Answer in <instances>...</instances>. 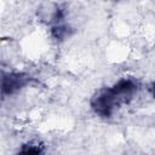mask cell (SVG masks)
I'll use <instances>...</instances> for the list:
<instances>
[{"mask_svg": "<svg viewBox=\"0 0 155 155\" xmlns=\"http://www.w3.org/2000/svg\"><path fill=\"white\" fill-rule=\"evenodd\" d=\"M142 85L133 76H122L109 86L101 87L91 96V111L101 119L113 117L121 108L128 105L139 93Z\"/></svg>", "mask_w": 155, "mask_h": 155, "instance_id": "6da1fadb", "label": "cell"}, {"mask_svg": "<svg viewBox=\"0 0 155 155\" xmlns=\"http://www.w3.org/2000/svg\"><path fill=\"white\" fill-rule=\"evenodd\" d=\"M38 80L31 74L27 71L18 70H2L1 71V97L5 99L7 97H12L23 90L36 84Z\"/></svg>", "mask_w": 155, "mask_h": 155, "instance_id": "7a4b0ae2", "label": "cell"}, {"mask_svg": "<svg viewBox=\"0 0 155 155\" xmlns=\"http://www.w3.org/2000/svg\"><path fill=\"white\" fill-rule=\"evenodd\" d=\"M48 30H50V35L51 38L57 41V42H63L67 39H69L73 33L74 29L73 27L68 23V22H63V23H58V24H52L48 25Z\"/></svg>", "mask_w": 155, "mask_h": 155, "instance_id": "3957f363", "label": "cell"}, {"mask_svg": "<svg viewBox=\"0 0 155 155\" xmlns=\"http://www.w3.org/2000/svg\"><path fill=\"white\" fill-rule=\"evenodd\" d=\"M45 151H46V145L41 140H38V139L28 140L21 144L19 148L17 149V154H24V155H28V154L40 155V154H44Z\"/></svg>", "mask_w": 155, "mask_h": 155, "instance_id": "277c9868", "label": "cell"}, {"mask_svg": "<svg viewBox=\"0 0 155 155\" xmlns=\"http://www.w3.org/2000/svg\"><path fill=\"white\" fill-rule=\"evenodd\" d=\"M147 91H148L149 96L155 101V80H153V81H150V82L148 84V86H147Z\"/></svg>", "mask_w": 155, "mask_h": 155, "instance_id": "5b68a950", "label": "cell"}, {"mask_svg": "<svg viewBox=\"0 0 155 155\" xmlns=\"http://www.w3.org/2000/svg\"><path fill=\"white\" fill-rule=\"evenodd\" d=\"M114 2H121V1H126V0H113Z\"/></svg>", "mask_w": 155, "mask_h": 155, "instance_id": "8992f818", "label": "cell"}]
</instances>
